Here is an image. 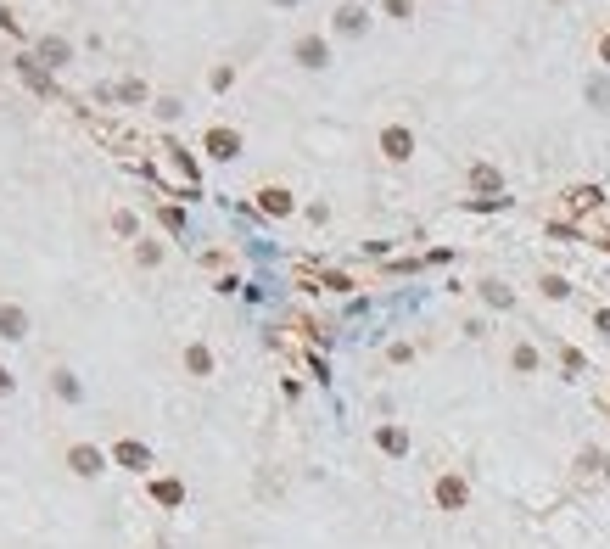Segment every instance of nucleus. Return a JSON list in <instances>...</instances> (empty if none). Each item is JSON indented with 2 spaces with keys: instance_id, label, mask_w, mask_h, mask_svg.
Returning <instances> with one entry per match:
<instances>
[{
  "instance_id": "nucleus-1",
  "label": "nucleus",
  "mask_w": 610,
  "mask_h": 549,
  "mask_svg": "<svg viewBox=\"0 0 610 549\" xmlns=\"http://www.w3.org/2000/svg\"><path fill=\"white\" fill-rule=\"evenodd\" d=\"M17 325H23V314H17V309H0V331H6V336H23Z\"/></svg>"
},
{
  "instance_id": "nucleus-2",
  "label": "nucleus",
  "mask_w": 610,
  "mask_h": 549,
  "mask_svg": "<svg viewBox=\"0 0 610 549\" xmlns=\"http://www.w3.org/2000/svg\"><path fill=\"white\" fill-rule=\"evenodd\" d=\"M73 466H78V471H96V466H101V454H90V448H78V454H73Z\"/></svg>"
}]
</instances>
